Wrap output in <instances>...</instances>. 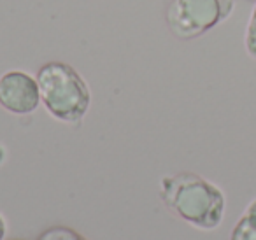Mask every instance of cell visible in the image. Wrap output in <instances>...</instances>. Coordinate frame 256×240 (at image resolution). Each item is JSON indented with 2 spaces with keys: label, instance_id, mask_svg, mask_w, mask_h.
<instances>
[{
  "label": "cell",
  "instance_id": "6",
  "mask_svg": "<svg viewBox=\"0 0 256 240\" xmlns=\"http://www.w3.org/2000/svg\"><path fill=\"white\" fill-rule=\"evenodd\" d=\"M39 240H88L82 235H79L78 232L70 228H64V226H56V228H51L48 232H44L39 236Z\"/></svg>",
  "mask_w": 256,
  "mask_h": 240
},
{
  "label": "cell",
  "instance_id": "4",
  "mask_svg": "<svg viewBox=\"0 0 256 240\" xmlns=\"http://www.w3.org/2000/svg\"><path fill=\"white\" fill-rule=\"evenodd\" d=\"M40 93L37 79L12 70L0 78V106L12 114H30L39 107Z\"/></svg>",
  "mask_w": 256,
  "mask_h": 240
},
{
  "label": "cell",
  "instance_id": "7",
  "mask_svg": "<svg viewBox=\"0 0 256 240\" xmlns=\"http://www.w3.org/2000/svg\"><path fill=\"white\" fill-rule=\"evenodd\" d=\"M246 50L252 58H256V4L249 18L248 30H246Z\"/></svg>",
  "mask_w": 256,
  "mask_h": 240
},
{
  "label": "cell",
  "instance_id": "3",
  "mask_svg": "<svg viewBox=\"0 0 256 240\" xmlns=\"http://www.w3.org/2000/svg\"><path fill=\"white\" fill-rule=\"evenodd\" d=\"M235 0H174L167 9V25L178 39L190 40L224 22Z\"/></svg>",
  "mask_w": 256,
  "mask_h": 240
},
{
  "label": "cell",
  "instance_id": "5",
  "mask_svg": "<svg viewBox=\"0 0 256 240\" xmlns=\"http://www.w3.org/2000/svg\"><path fill=\"white\" fill-rule=\"evenodd\" d=\"M232 240H256V200L249 205L234 228Z\"/></svg>",
  "mask_w": 256,
  "mask_h": 240
},
{
  "label": "cell",
  "instance_id": "8",
  "mask_svg": "<svg viewBox=\"0 0 256 240\" xmlns=\"http://www.w3.org/2000/svg\"><path fill=\"white\" fill-rule=\"evenodd\" d=\"M4 236H6V221L0 216V240H4Z\"/></svg>",
  "mask_w": 256,
  "mask_h": 240
},
{
  "label": "cell",
  "instance_id": "2",
  "mask_svg": "<svg viewBox=\"0 0 256 240\" xmlns=\"http://www.w3.org/2000/svg\"><path fill=\"white\" fill-rule=\"evenodd\" d=\"M40 100L54 118L78 123L90 107V90L84 79L67 64L51 62L37 72Z\"/></svg>",
  "mask_w": 256,
  "mask_h": 240
},
{
  "label": "cell",
  "instance_id": "1",
  "mask_svg": "<svg viewBox=\"0 0 256 240\" xmlns=\"http://www.w3.org/2000/svg\"><path fill=\"white\" fill-rule=\"evenodd\" d=\"M162 200L184 221L204 230L216 228L224 214L220 188L196 174H178L162 180Z\"/></svg>",
  "mask_w": 256,
  "mask_h": 240
}]
</instances>
